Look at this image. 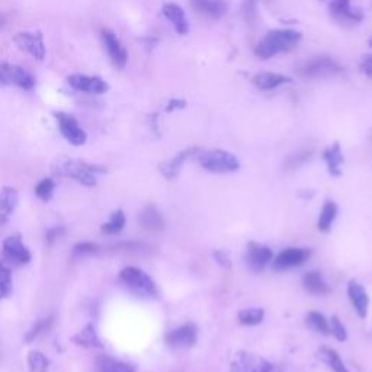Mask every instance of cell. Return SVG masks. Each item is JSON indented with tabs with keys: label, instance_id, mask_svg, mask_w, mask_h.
<instances>
[{
	"label": "cell",
	"instance_id": "29",
	"mask_svg": "<svg viewBox=\"0 0 372 372\" xmlns=\"http://www.w3.org/2000/svg\"><path fill=\"white\" fill-rule=\"evenodd\" d=\"M336 214H338V206L333 201H327L323 207L320 217H319V230L320 232H329L330 225L336 219Z\"/></svg>",
	"mask_w": 372,
	"mask_h": 372
},
{
	"label": "cell",
	"instance_id": "4",
	"mask_svg": "<svg viewBox=\"0 0 372 372\" xmlns=\"http://www.w3.org/2000/svg\"><path fill=\"white\" fill-rule=\"evenodd\" d=\"M0 85L18 86L23 90H31L35 88V79L25 69L16 64L3 63L0 64Z\"/></svg>",
	"mask_w": 372,
	"mask_h": 372
},
{
	"label": "cell",
	"instance_id": "38",
	"mask_svg": "<svg viewBox=\"0 0 372 372\" xmlns=\"http://www.w3.org/2000/svg\"><path fill=\"white\" fill-rule=\"evenodd\" d=\"M96 249H98V246H96L95 243H90V242H83V243H79L75 246L73 249V253L76 256H86V255H92L96 251Z\"/></svg>",
	"mask_w": 372,
	"mask_h": 372
},
{
	"label": "cell",
	"instance_id": "41",
	"mask_svg": "<svg viewBox=\"0 0 372 372\" xmlns=\"http://www.w3.org/2000/svg\"><path fill=\"white\" fill-rule=\"evenodd\" d=\"M185 106H186V102H185V101H181V99H172L169 103H167L166 111H167V112H172V111H175V110H184Z\"/></svg>",
	"mask_w": 372,
	"mask_h": 372
},
{
	"label": "cell",
	"instance_id": "1",
	"mask_svg": "<svg viewBox=\"0 0 372 372\" xmlns=\"http://www.w3.org/2000/svg\"><path fill=\"white\" fill-rule=\"evenodd\" d=\"M303 40L301 32L294 31V29H275L268 32L265 37H263L256 48L255 53L260 58H271L277 54L290 51L295 48Z\"/></svg>",
	"mask_w": 372,
	"mask_h": 372
},
{
	"label": "cell",
	"instance_id": "44",
	"mask_svg": "<svg viewBox=\"0 0 372 372\" xmlns=\"http://www.w3.org/2000/svg\"><path fill=\"white\" fill-rule=\"evenodd\" d=\"M369 45H371V47H372V38H371V40H369Z\"/></svg>",
	"mask_w": 372,
	"mask_h": 372
},
{
	"label": "cell",
	"instance_id": "42",
	"mask_svg": "<svg viewBox=\"0 0 372 372\" xmlns=\"http://www.w3.org/2000/svg\"><path fill=\"white\" fill-rule=\"evenodd\" d=\"M214 256H215V259H217V260L221 263V265H224V266H230V259L227 258L224 253H221V251H217V253H215Z\"/></svg>",
	"mask_w": 372,
	"mask_h": 372
},
{
	"label": "cell",
	"instance_id": "20",
	"mask_svg": "<svg viewBox=\"0 0 372 372\" xmlns=\"http://www.w3.org/2000/svg\"><path fill=\"white\" fill-rule=\"evenodd\" d=\"M163 15L166 16L167 21L172 22V25L175 27V31L177 34L184 35L189 31L188 19H186L185 12L182 10L181 6H177L176 3H166L163 6Z\"/></svg>",
	"mask_w": 372,
	"mask_h": 372
},
{
	"label": "cell",
	"instance_id": "14",
	"mask_svg": "<svg viewBox=\"0 0 372 372\" xmlns=\"http://www.w3.org/2000/svg\"><path fill=\"white\" fill-rule=\"evenodd\" d=\"M3 253L16 265H27L31 260V251L23 245L19 236H10L3 242Z\"/></svg>",
	"mask_w": 372,
	"mask_h": 372
},
{
	"label": "cell",
	"instance_id": "11",
	"mask_svg": "<svg viewBox=\"0 0 372 372\" xmlns=\"http://www.w3.org/2000/svg\"><path fill=\"white\" fill-rule=\"evenodd\" d=\"M197 326L192 325V323H186V325L167 333L166 343L173 349H189L197 343Z\"/></svg>",
	"mask_w": 372,
	"mask_h": 372
},
{
	"label": "cell",
	"instance_id": "5",
	"mask_svg": "<svg viewBox=\"0 0 372 372\" xmlns=\"http://www.w3.org/2000/svg\"><path fill=\"white\" fill-rule=\"evenodd\" d=\"M340 71V66L330 57H314L304 64L301 69V75L306 79H323L338 75Z\"/></svg>",
	"mask_w": 372,
	"mask_h": 372
},
{
	"label": "cell",
	"instance_id": "7",
	"mask_svg": "<svg viewBox=\"0 0 372 372\" xmlns=\"http://www.w3.org/2000/svg\"><path fill=\"white\" fill-rule=\"evenodd\" d=\"M121 278L129 288H133L134 291L146 294V295H156V285L149 275L134 266H128L119 273Z\"/></svg>",
	"mask_w": 372,
	"mask_h": 372
},
{
	"label": "cell",
	"instance_id": "23",
	"mask_svg": "<svg viewBox=\"0 0 372 372\" xmlns=\"http://www.w3.org/2000/svg\"><path fill=\"white\" fill-rule=\"evenodd\" d=\"M95 372H134V367L112 356L103 355L96 359Z\"/></svg>",
	"mask_w": 372,
	"mask_h": 372
},
{
	"label": "cell",
	"instance_id": "39",
	"mask_svg": "<svg viewBox=\"0 0 372 372\" xmlns=\"http://www.w3.org/2000/svg\"><path fill=\"white\" fill-rule=\"evenodd\" d=\"M64 234V229L63 227H51V229H48L45 237H47V243L53 245L57 238H60Z\"/></svg>",
	"mask_w": 372,
	"mask_h": 372
},
{
	"label": "cell",
	"instance_id": "18",
	"mask_svg": "<svg viewBox=\"0 0 372 372\" xmlns=\"http://www.w3.org/2000/svg\"><path fill=\"white\" fill-rule=\"evenodd\" d=\"M347 294H349L351 303L355 307L359 317H362V319L367 317L369 298L364 290V286L361 284H358L356 281H351L349 286H347Z\"/></svg>",
	"mask_w": 372,
	"mask_h": 372
},
{
	"label": "cell",
	"instance_id": "16",
	"mask_svg": "<svg viewBox=\"0 0 372 372\" xmlns=\"http://www.w3.org/2000/svg\"><path fill=\"white\" fill-rule=\"evenodd\" d=\"M190 5L199 15L210 19H220L229 9L225 0H190Z\"/></svg>",
	"mask_w": 372,
	"mask_h": 372
},
{
	"label": "cell",
	"instance_id": "8",
	"mask_svg": "<svg viewBox=\"0 0 372 372\" xmlns=\"http://www.w3.org/2000/svg\"><path fill=\"white\" fill-rule=\"evenodd\" d=\"M272 365L256 354H247V352H238L233 362H232V372H271Z\"/></svg>",
	"mask_w": 372,
	"mask_h": 372
},
{
	"label": "cell",
	"instance_id": "15",
	"mask_svg": "<svg viewBox=\"0 0 372 372\" xmlns=\"http://www.w3.org/2000/svg\"><path fill=\"white\" fill-rule=\"evenodd\" d=\"M272 250L269 247L259 243H250L246 253L247 266L251 271H262L272 260Z\"/></svg>",
	"mask_w": 372,
	"mask_h": 372
},
{
	"label": "cell",
	"instance_id": "21",
	"mask_svg": "<svg viewBox=\"0 0 372 372\" xmlns=\"http://www.w3.org/2000/svg\"><path fill=\"white\" fill-rule=\"evenodd\" d=\"M138 223L142 229H146L149 232H160L164 227V220L162 217V214L153 206H149L141 211Z\"/></svg>",
	"mask_w": 372,
	"mask_h": 372
},
{
	"label": "cell",
	"instance_id": "43",
	"mask_svg": "<svg viewBox=\"0 0 372 372\" xmlns=\"http://www.w3.org/2000/svg\"><path fill=\"white\" fill-rule=\"evenodd\" d=\"M5 25V16L0 14V28H2Z\"/></svg>",
	"mask_w": 372,
	"mask_h": 372
},
{
	"label": "cell",
	"instance_id": "10",
	"mask_svg": "<svg viewBox=\"0 0 372 372\" xmlns=\"http://www.w3.org/2000/svg\"><path fill=\"white\" fill-rule=\"evenodd\" d=\"M19 50L28 53L35 60H44L45 57V44L40 32H19L14 38Z\"/></svg>",
	"mask_w": 372,
	"mask_h": 372
},
{
	"label": "cell",
	"instance_id": "34",
	"mask_svg": "<svg viewBox=\"0 0 372 372\" xmlns=\"http://www.w3.org/2000/svg\"><path fill=\"white\" fill-rule=\"evenodd\" d=\"M53 319H54V317L50 316V317L41 319V320H38L37 323H35V325L31 327V330L27 333V336H25V342H27V343L34 342L35 339L38 338V336H41L44 332H47L48 329H50L51 325H53Z\"/></svg>",
	"mask_w": 372,
	"mask_h": 372
},
{
	"label": "cell",
	"instance_id": "28",
	"mask_svg": "<svg viewBox=\"0 0 372 372\" xmlns=\"http://www.w3.org/2000/svg\"><path fill=\"white\" fill-rule=\"evenodd\" d=\"M319 358L323 362H326L334 372H349L345 367L340 356L338 355V352L334 349H330V347H321L319 351Z\"/></svg>",
	"mask_w": 372,
	"mask_h": 372
},
{
	"label": "cell",
	"instance_id": "3",
	"mask_svg": "<svg viewBox=\"0 0 372 372\" xmlns=\"http://www.w3.org/2000/svg\"><path fill=\"white\" fill-rule=\"evenodd\" d=\"M199 163L212 173H230L236 172L240 163L234 154L225 151V150H211L206 151L199 156Z\"/></svg>",
	"mask_w": 372,
	"mask_h": 372
},
{
	"label": "cell",
	"instance_id": "37",
	"mask_svg": "<svg viewBox=\"0 0 372 372\" xmlns=\"http://www.w3.org/2000/svg\"><path fill=\"white\" fill-rule=\"evenodd\" d=\"M329 325H330V332L334 334V338H336V339L340 340V342H343V340L347 339L346 329H345V326L340 323V320H339L338 316H333V317L330 319Z\"/></svg>",
	"mask_w": 372,
	"mask_h": 372
},
{
	"label": "cell",
	"instance_id": "27",
	"mask_svg": "<svg viewBox=\"0 0 372 372\" xmlns=\"http://www.w3.org/2000/svg\"><path fill=\"white\" fill-rule=\"evenodd\" d=\"M73 342L86 347H101V339L93 325H86L76 336H73Z\"/></svg>",
	"mask_w": 372,
	"mask_h": 372
},
{
	"label": "cell",
	"instance_id": "22",
	"mask_svg": "<svg viewBox=\"0 0 372 372\" xmlns=\"http://www.w3.org/2000/svg\"><path fill=\"white\" fill-rule=\"evenodd\" d=\"M330 10L334 16H338L345 21L359 22L364 18L361 12L351 6V0H333L330 5Z\"/></svg>",
	"mask_w": 372,
	"mask_h": 372
},
{
	"label": "cell",
	"instance_id": "13",
	"mask_svg": "<svg viewBox=\"0 0 372 372\" xmlns=\"http://www.w3.org/2000/svg\"><path fill=\"white\" fill-rule=\"evenodd\" d=\"M310 258L308 249H295L290 247L282 250L281 253L273 260V268L277 271H288L295 266L303 265V263Z\"/></svg>",
	"mask_w": 372,
	"mask_h": 372
},
{
	"label": "cell",
	"instance_id": "24",
	"mask_svg": "<svg viewBox=\"0 0 372 372\" xmlns=\"http://www.w3.org/2000/svg\"><path fill=\"white\" fill-rule=\"evenodd\" d=\"M291 82H293L291 77L280 75V73H259L253 79L255 86L259 88L260 90L277 89L285 85V83H291Z\"/></svg>",
	"mask_w": 372,
	"mask_h": 372
},
{
	"label": "cell",
	"instance_id": "35",
	"mask_svg": "<svg viewBox=\"0 0 372 372\" xmlns=\"http://www.w3.org/2000/svg\"><path fill=\"white\" fill-rule=\"evenodd\" d=\"M12 293V273L10 269L0 262V299L9 297Z\"/></svg>",
	"mask_w": 372,
	"mask_h": 372
},
{
	"label": "cell",
	"instance_id": "12",
	"mask_svg": "<svg viewBox=\"0 0 372 372\" xmlns=\"http://www.w3.org/2000/svg\"><path fill=\"white\" fill-rule=\"evenodd\" d=\"M101 38L103 41V45L106 48L108 54H110L111 62L116 69H124L128 62V53L118 40L116 35L110 29H102L101 31Z\"/></svg>",
	"mask_w": 372,
	"mask_h": 372
},
{
	"label": "cell",
	"instance_id": "17",
	"mask_svg": "<svg viewBox=\"0 0 372 372\" xmlns=\"http://www.w3.org/2000/svg\"><path fill=\"white\" fill-rule=\"evenodd\" d=\"M198 151H199L198 147H192V149L184 150V151H181L179 154H176L173 159L163 162V163L160 164V172H162V175H163L166 179H175V177L179 175V172H181L184 163H185L189 158H192V156L197 154Z\"/></svg>",
	"mask_w": 372,
	"mask_h": 372
},
{
	"label": "cell",
	"instance_id": "32",
	"mask_svg": "<svg viewBox=\"0 0 372 372\" xmlns=\"http://www.w3.org/2000/svg\"><path fill=\"white\" fill-rule=\"evenodd\" d=\"M307 325L311 329L321 333V334H329L330 333V325H329L327 319L323 314H320V313H316V311H311V313H308Z\"/></svg>",
	"mask_w": 372,
	"mask_h": 372
},
{
	"label": "cell",
	"instance_id": "19",
	"mask_svg": "<svg viewBox=\"0 0 372 372\" xmlns=\"http://www.w3.org/2000/svg\"><path fill=\"white\" fill-rule=\"evenodd\" d=\"M19 201L18 190L15 188H5L0 192V224H5L14 214Z\"/></svg>",
	"mask_w": 372,
	"mask_h": 372
},
{
	"label": "cell",
	"instance_id": "30",
	"mask_svg": "<svg viewBox=\"0 0 372 372\" xmlns=\"http://www.w3.org/2000/svg\"><path fill=\"white\" fill-rule=\"evenodd\" d=\"M124 225H125V214L121 210H118L111 215L110 221L102 224V232L106 234H118L123 232Z\"/></svg>",
	"mask_w": 372,
	"mask_h": 372
},
{
	"label": "cell",
	"instance_id": "25",
	"mask_svg": "<svg viewBox=\"0 0 372 372\" xmlns=\"http://www.w3.org/2000/svg\"><path fill=\"white\" fill-rule=\"evenodd\" d=\"M325 160L327 163V169L332 176H340L342 175V163H343V154L340 150L339 142H334L325 151Z\"/></svg>",
	"mask_w": 372,
	"mask_h": 372
},
{
	"label": "cell",
	"instance_id": "36",
	"mask_svg": "<svg viewBox=\"0 0 372 372\" xmlns=\"http://www.w3.org/2000/svg\"><path fill=\"white\" fill-rule=\"evenodd\" d=\"M54 189H55V182L53 181V179L45 177L37 186H35V195H37L41 201L48 202L53 198Z\"/></svg>",
	"mask_w": 372,
	"mask_h": 372
},
{
	"label": "cell",
	"instance_id": "6",
	"mask_svg": "<svg viewBox=\"0 0 372 372\" xmlns=\"http://www.w3.org/2000/svg\"><path fill=\"white\" fill-rule=\"evenodd\" d=\"M55 119L60 128V133L63 134V137L73 146H83L88 140L86 131L83 129L76 119L64 112H55Z\"/></svg>",
	"mask_w": 372,
	"mask_h": 372
},
{
	"label": "cell",
	"instance_id": "9",
	"mask_svg": "<svg viewBox=\"0 0 372 372\" xmlns=\"http://www.w3.org/2000/svg\"><path fill=\"white\" fill-rule=\"evenodd\" d=\"M67 83L75 90L85 92L89 95H103L110 90V85H108L106 80L98 76L71 75L67 77Z\"/></svg>",
	"mask_w": 372,
	"mask_h": 372
},
{
	"label": "cell",
	"instance_id": "2",
	"mask_svg": "<svg viewBox=\"0 0 372 372\" xmlns=\"http://www.w3.org/2000/svg\"><path fill=\"white\" fill-rule=\"evenodd\" d=\"M53 172L60 176H67L75 179L79 184L85 186H95L98 182V173L103 172L102 167L88 164L80 160H69V159H60L54 163Z\"/></svg>",
	"mask_w": 372,
	"mask_h": 372
},
{
	"label": "cell",
	"instance_id": "40",
	"mask_svg": "<svg viewBox=\"0 0 372 372\" xmlns=\"http://www.w3.org/2000/svg\"><path fill=\"white\" fill-rule=\"evenodd\" d=\"M361 71L368 76V77H372V54L367 55L364 60H362V63H361Z\"/></svg>",
	"mask_w": 372,
	"mask_h": 372
},
{
	"label": "cell",
	"instance_id": "31",
	"mask_svg": "<svg viewBox=\"0 0 372 372\" xmlns=\"http://www.w3.org/2000/svg\"><path fill=\"white\" fill-rule=\"evenodd\" d=\"M265 317V311L262 308H246L238 313V321L245 326H256Z\"/></svg>",
	"mask_w": 372,
	"mask_h": 372
},
{
	"label": "cell",
	"instance_id": "33",
	"mask_svg": "<svg viewBox=\"0 0 372 372\" xmlns=\"http://www.w3.org/2000/svg\"><path fill=\"white\" fill-rule=\"evenodd\" d=\"M50 361H48L47 356L40 351H32L28 355V367L29 372H47Z\"/></svg>",
	"mask_w": 372,
	"mask_h": 372
},
{
	"label": "cell",
	"instance_id": "26",
	"mask_svg": "<svg viewBox=\"0 0 372 372\" xmlns=\"http://www.w3.org/2000/svg\"><path fill=\"white\" fill-rule=\"evenodd\" d=\"M303 285L306 290L313 295H325L329 293V286L325 282V280L321 278V275L319 272L306 273L303 278Z\"/></svg>",
	"mask_w": 372,
	"mask_h": 372
}]
</instances>
